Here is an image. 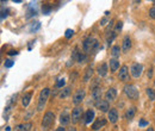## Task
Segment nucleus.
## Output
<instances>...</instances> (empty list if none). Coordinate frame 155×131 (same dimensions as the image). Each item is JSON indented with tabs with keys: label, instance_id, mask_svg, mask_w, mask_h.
Masks as SVG:
<instances>
[{
	"label": "nucleus",
	"instance_id": "f257e3e1",
	"mask_svg": "<svg viewBox=\"0 0 155 131\" xmlns=\"http://www.w3.org/2000/svg\"><path fill=\"white\" fill-rule=\"evenodd\" d=\"M98 47H99V42L93 37H87L82 42V48L86 54H92V52L97 50Z\"/></svg>",
	"mask_w": 155,
	"mask_h": 131
},
{
	"label": "nucleus",
	"instance_id": "f03ea898",
	"mask_svg": "<svg viewBox=\"0 0 155 131\" xmlns=\"http://www.w3.org/2000/svg\"><path fill=\"white\" fill-rule=\"evenodd\" d=\"M50 95V88L45 87L41 91V93H39V97H38V104H37V111L38 112H41V111H43L44 106L47 101H48V98Z\"/></svg>",
	"mask_w": 155,
	"mask_h": 131
},
{
	"label": "nucleus",
	"instance_id": "7ed1b4c3",
	"mask_svg": "<svg viewBox=\"0 0 155 131\" xmlns=\"http://www.w3.org/2000/svg\"><path fill=\"white\" fill-rule=\"evenodd\" d=\"M54 122H55V114H54V112H51V111L45 112L42 118V129L48 130L54 124Z\"/></svg>",
	"mask_w": 155,
	"mask_h": 131
},
{
	"label": "nucleus",
	"instance_id": "20e7f679",
	"mask_svg": "<svg viewBox=\"0 0 155 131\" xmlns=\"http://www.w3.org/2000/svg\"><path fill=\"white\" fill-rule=\"evenodd\" d=\"M124 93L131 100H137L138 95H140L138 89L136 88V86H134V85H125L124 86Z\"/></svg>",
	"mask_w": 155,
	"mask_h": 131
},
{
	"label": "nucleus",
	"instance_id": "39448f33",
	"mask_svg": "<svg viewBox=\"0 0 155 131\" xmlns=\"http://www.w3.org/2000/svg\"><path fill=\"white\" fill-rule=\"evenodd\" d=\"M130 73L134 77H140L141 75H142L143 73V66L141 64V63H137V62H135L131 64V67H130Z\"/></svg>",
	"mask_w": 155,
	"mask_h": 131
},
{
	"label": "nucleus",
	"instance_id": "423d86ee",
	"mask_svg": "<svg viewBox=\"0 0 155 131\" xmlns=\"http://www.w3.org/2000/svg\"><path fill=\"white\" fill-rule=\"evenodd\" d=\"M118 79L123 82H126V81L130 80L129 68H128V66H122V67H120V69L118 70Z\"/></svg>",
	"mask_w": 155,
	"mask_h": 131
},
{
	"label": "nucleus",
	"instance_id": "0eeeda50",
	"mask_svg": "<svg viewBox=\"0 0 155 131\" xmlns=\"http://www.w3.org/2000/svg\"><path fill=\"white\" fill-rule=\"evenodd\" d=\"M81 118H82V107H80L79 105H77V107L73 109V112H72V122H73V124L79 123Z\"/></svg>",
	"mask_w": 155,
	"mask_h": 131
},
{
	"label": "nucleus",
	"instance_id": "6e6552de",
	"mask_svg": "<svg viewBox=\"0 0 155 131\" xmlns=\"http://www.w3.org/2000/svg\"><path fill=\"white\" fill-rule=\"evenodd\" d=\"M85 95H86L85 89H78L75 92V94H74V97H73V104L74 105H80L84 101Z\"/></svg>",
	"mask_w": 155,
	"mask_h": 131
},
{
	"label": "nucleus",
	"instance_id": "1a4fd4ad",
	"mask_svg": "<svg viewBox=\"0 0 155 131\" xmlns=\"http://www.w3.org/2000/svg\"><path fill=\"white\" fill-rule=\"evenodd\" d=\"M110 101H107V100H99L97 101L96 104H94V106H96L99 111H102V112H109L110 111Z\"/></svg>",
	"mask_w": 155,
	"mask_h": 131
},
{
	"label": "nucleus",
	"instance_id": "9d476101",
	"mask_svg": "<svg viewBox=\"0 0 155 131\" xmlns=\"http://www.w3.org/2000/svg\"><path fill=\"white\" fill-rule=\"evenodd\" d=\"M60 123H61V125H68V124L72 122V114H69L68 113V111L67 110H65L63 112L60 114Z\"/></svg>",
	"mask_w": 155,
	"mask_h": 131
},
{
	"label": "nucleus",
	"instance_id": "9b49d317",
	"mask_svg": "<svg viewBox=\"0 0 155 131\" xmlns=\"http://www.w3.org/2000/svg\"><path fill=\"white\" fill-rule=\"evenodd\" d=\"M107 118H109V122L111 124H116L118 122V118H119L118 111L116 109H111L109 112H107Z\"/></svg>",
	"mask_w": 155,
	"mask_h": 131
},
{
	"label": "nucleus",
	"instance_id": "f8f14e48",
	"mask_svg": "<svg viewBox=\"0 0 155 131\" xmlns=\"http://www.w3.org/2000/svg\"><path fill=\"white\" fill-rule=\"evenodd\" d=\"M131 47H132L131 38H130V36H128V35H126V36L123 38V43H122V51H123V52H128V51H130Z\"/></svg>",
	"mask_w": 155,
	"mask_h": 131
},
{
	"label": "nucleus",
	"instance_id": "ddd939ff",
	"mask_svg": "<svg viewBox=\"0 0 155 131\" xmlns=\"http://www.w3.org/2000/svg\"><path fill=\"white\" fill-rule=\"evenodd\" d=\"M94 117H96V113H94V111H93V109H88L85 112V119H84V122H85V124L86 125H88V124H91L93 120H94Z\"/></svg>",
	"mask_w": 155,
	"mask_h": 131
},
{
	"label": "nucleus",
	"instance_id": "4468645a",
	"mask_svg": "<svg viewBox=\"0 0 155 131\" xmlns=\"http://www.w3.org/2000/svg\"><path fill=\"white\" fill-rule=\"evenodd\" d=\"M116 98H117V89L116 88L111 87V88L107 89V92L105 93V99L107 101H114Z\"/></svg>",
	"mask_w": 155,
	"mask_h": 131
},
{
	"label": "nucleus",
	"instance_id": "2eb2a0df",
	"mask_svg": "<svg viewBox=\"0 0 155 131\" xmlns=\"http://www.w3.org/2000/svg\"><path fill=\"white\" fill-rule=\"evenodd\" d=\"M102 95H103V92L100 87H96L92 89V100L94 101V104L99 100H102Z\"/></svg>",
	"mask_w": 155,
	"mask_h": 131
},
{
	"label": "nucleus",
	"instance_id": "dca6fc26",
	"mask_svg": "<svg viewBox=\"0 0 155 131\" xmlns=\"http://www.w3.org/2000/svg\"><path fill=\"white\" fill-rule=\"evenodd\" d=\"M109 67H110V70L112 71V73H114V71H117L120 67L119 64V61L117 60V57H111L110 61H109Z\"/></svg>",
	"mask_w": 155,
	"mask_h": 131
},
{
	"label": "nucleus",
	"instance_id": "f3484780",
	"mask_svg": "<svg viewBox=\"0 0 155 131\" xmlns=\"http://www.w3.org/2000/svg\"><path fill=\"white\" fill-rule=\"evenodd\" d=\"M93 67L92 66H88V67L86 68V70H85V74H84V76H82V81L84 82H88L90 80H92V77H93Z\"/></svg>",
	"mask_w": 155,
	"mask_h": 131
},
{
	"label": "nucleus",
	"instance_id": "a211bd4d",
	"mask_svg": "<svg viewBox=\"0 0 155 131\" xmlns=\"http://www.w3.org/2000/svg\"><path fill=\"white\" fill-rule=\"evenodd\" d=\"M105 124H106V120L104 119V118H99V119H97L92 124V129L93 130H100L102 128L105 126Z\"/></svg>",
	"mask_w": 155,
	"mask_h": 131
},
{
	"label": "nucleus",
	"instance_id": "6ab92c4d",
	"mask_svg": "<svg viewBox=\"0 0 155 131\" xmlns=\"http://www.w3.org/2000/svg\"><path fill=\"white\" fill-rule=\"evenodd\" d=\"M97 71H98V75H99V76L104 77V76L107 75V71H109V67H107L106 63H102V64H100L99 67H98Z\"/></svg>",
	"mask_w": 155,
	"mask_h": 131
},
{
	"label": "nucleus",
	"instance_id": "aec40b11",
	"mask_svg": "<svg viewBox=\"0 0 155 131\" xmlns=\"http://www.w3.org/2000/svg\"><path fill=\"white\" fill-rule=\"evenodd\" d=\"M31 98H32V92H28V93H25L22 98V105L24 107H28L29 104L31 101Z\"/></svg>",
	"mask_w": 155,
	"mask_h": 131
},
{
	"label": "nucleus",
	"instance_id": "412c9836",
	"mask_svg": "<svg viewBox=\"0 0 155 131\" xmlns=\"http://www.w3.org/2000/svg\"><path fill=\"white\" fill-rule=\"evenodd\" d=\"M135 114H136V107L135 106H130L129 109L126 110V112H125V118L128 120H131L132 118L135 117Z\"/></svg>",
	"mask_w": 155,
	"mask_h": 131
},
{
	"label": "nucleus",
	"instance_id": "4be33fe9",
	"mask_svg": "<svg viewBox=\"0 0 155 131\" xmlns=\"http://www.w3.org/2000/svg\"><path fill=\"white\" fill-rule=\"evenodd\" d=\"M72 93V88L68 86V87H63V89H61V92H60L59 97L61 98V99H66V98H68Z\"/></svg>",
	"mask_w": 155,
	"mask_h": 131
},
{
	"label": "nucleus",
	"instance_id": "5701e85b",
	"mask_svg": "<svg viewBox=\"0 0 155 131\" xmlns=\"http://www.w3.org/2000/svg\"><path fill=\"white\" fill-rule=\"evenodd\" d=\"M105 35H106V42H107V44H111V42H113V39L116 38V35H117V31L114 30V31H107V32H105Z\"/></svg>",
	"mask_w": 155,
	"mask_h": 131
},
{
	"label": "nucleus",
	"instance_id": "b1692460",
	"mask_svg": "<svg viewBox=\"0 0 155 131\" xmlns=\"http://www.w3.org/2000/svg\"><path fill=\"white\" fill-rule=\"evenodd\" d=\"M32 129V124L31 123H25V124H19L16 126V130L18 131H29Z\"/></svg>",
	"mask_w": 155,
	"mask_h": 131
},
{
	"label": "nucleus",
	"instance_id": "393cba45",
	"mask_svg": "<svg viewBox=\"0 0 155 131\" xmlns=\"http://www.w3.org/2000/svg\"><path fill=\"white\" fill-rule=\"evenodd\" d=\"M111 55L113 57H118L120 55V48L118 47V45H113V47L111 48Z\"/></svg>",
	"mask_w": 155,
	"mask_h": 131
},
{
	"label": "nucleus",
	"instance_id": "a878e982",
	"mask_svg": "<svg viewBox=\"0 0 155 131\" xmlns=\"http://www.w3.org/2000/svg\"><path fill=\"white\" fill-rule=\"evenodd\" d=\"M146 94H147V97L149 98V100H155V91L153 89V88H147L146 89Z\"/></svg>",
	"mask_w": 155,
	"mask_h": 131
},
{
	"label": "nucleus",
	"instance_id": "bb28decb",
	"mask_svg": "<svg viewBox=\"0 0 155 131\" xmlns=\"http://www.w3.org/2000/svg\"><path fill=\"white\" fill-rule=\"evenodd\" d=\"M39 29H41V23L36 22V23H33V24L30 26V32H36V31H38Z\"/></svg>",
	"mask_w": 155,
	"mask_h": 131
},
{
	"label": "nucleus",
	"instance_id": "cd10ccee",
	"mask_svg": "<svg viewBox=\"0 0 155 131\" xmlns=\"http://www.w3.org/2000/svg\"><path fill=\"white\" fill-rule=\"evenodd\" d=\"M86 60H87V56H86V54H82V52H79L77 61H78L79 63H82V62H85Z\"/></svg>",
	"mask_w": 155,
	"mask_h": 131
},
{
	"label": "nucleus",
	"instance_id": "c85d7f7f",
	"mask_svg": "<svg viewBox=\"0 0 155 131\" xmlns=\"http://www.w3.org/2000/svg\"><path fill=\"white\" fill-rule=\"evenodd\" d=\"M65 85H66V80H65V77H62V79H59L57 82H56V87H59V88H62V87H65Z\"/></svg>",
	"mask_w": 155,
	"mask_h": 131
},
{
	"label": "nucleus",
	"instance_id": "c756f323",
	"mask_svg": "<svg viewBox=\"0 0 155 131\" xmlns=\"http://www.w3.org/2000/svg\"><path fill=\"white\" fill-rule=\"evenodd\" d=\"M73 35H74V31L72 30V29H67L66 30V32H65V36H66V38H72L73 37Z\"/></svg>",
	"mask_w": 155,
	"mask_h": 131
},
{
	"label": "nucleus",
	"instance_id": "7c9ffc66",
	"mask_svg": "<svg viewBox=\"0 0 155 131\" xmlns=\"http://www.w3.org/2000/svg\"><path fill=\"white\" fill-rule=\"evenodd\" d=\"M13 64H15V61L10 60V58H9V60H6L5 63H4V66H5L6 68H11V67H13Z\"/></svg>",
	"mask_w": 155,
	"mask_h": 131
},
{
	"label": "nucleus",
	"instance_id": "2f4dec72",
	"mask_svg": "<svg viewBox=\"0 0 155 131\" xmlns=\"http://www.w3.org/2000/svg\"><path fill=\"white\" fill-rule=\"evenodd\" d=\"M42 10H43V15H49V13L51 12V7L50 6H47V5L43 6Z\"/></svg>",
	"mask_w": 155,
	"mask_h": 131
},
{
	"label": "nucleus",
	"instance_id": "473e14b6",
	"mask_svg": "<svg viewBox=\"0 0 155 131\" xmlns=\"http://www.w3.org/2000/svg\"><path fill=\"white\" fill-rule=\"evenodd\" d=\"M149 17H150V18H153L154 21H155V6L149 10Z\"/></svg>",
	"mask_w": 155,
	"mask_h": 131
},
{
	"label": "nucleus",
	"instance_id": "72a5a7b5",
	"mask_svg": "<svg viewBox=\"0 0 155 131\" xmlns=\"http://www.w3.org/2000/svg\"><path fill=\"white\" fill-rule=\"evenodd\" d=\"M5 17H7V11H5V9L1 10V21H4Z\"/></svg>",
	"mask_w": 155,
	"mask_h": 131
},
{
	"label": "nucleus",
	"instance_id": "f704fd0d",
	"mask_svg": "<svg viewBox=\"0 0 155 131\" xmlns=\"http://www.w3.org/2000/svg\"><path fill=\"white\" fill-rule=\"evenodd\" d=\"M123 28V22H118L117 23V28H116V31H120Z\"/></svg>",
	"mask_w": 155,
	"mask_h": 131
},
{
	"label": "nucleus",
	"instance_id": "c9c22d12",
	"mask_svg": "<svg viewBox=\"0 0 155 131\" xmlns=\"http://www.w3.org/2000/svg\"><path fill=\"white\" fill-rule=\"evenodd\" d=\"M138 125H140V126H147V125H148V122H146V120H143V119H141L140 123H138Z\"/></svg>",
	"mask_w": 155,
	"mask_h": 131
},
{
	"label": "nucleus",
	"instance_id": "e433bc0d",
	"mask_svg": "<svg viewBox=\"0 0 155 131\" xmlns=\"http://www.w3.org/2000/svg\"><path fill=\"white\" fill-rule=\"evenodd\" d=\"M106 23H107V18H103L102 21H100V23H99V24H100V26H105V25H106Z\"/></svg>",
	"mask_w": 155,
	"mask_h": 131
},
{
	"label": "nucleus",
	"instance_id": "4c0bfd02",
	"mask_svg": "<svg viewBox=\"0 0 155 131\" xmlns=\"http://www.w3.org/2000/svg\"><path fill=\"white\" fill-rule=\"evenodd\" d=\"M7 54L11 55V56H13V55H18V51H17V50H10Z\"/></svg>",
	"mask_w": 155,
	"mask_h": 131
},
{
	"label": "nucleus",
	"instance_id": "58836bf2",
	"mask_svg": "<svg viewBox=\"0 0 155 131\" xmlns=\"http://www.w3.org/2000/svg\"><path fill=\"white\" fill-rule=\"evenodd\" d=\"M153 70H154L153 68H149V70H148V74L147 75H148V77H149V79L153 76Z\"/></svg>",
	"mask_w": 155,
	"mask_h": 131
},
{
	"label": "nucleus",
	"instance_id": "ea45409f",
	"mask_svg": "<svg viewBox=\"0 0 155 131\" xmlns=\"http://www.w3.org/2000/svg\"><path fill=\"white\" fill-rule=\"evenodd\" d=\"M77 76H78V74L75 73V74H71V79H72V81H74V80H75V79H77Z\"/></svg>",
	"mask_w": 155,
	"mask_h": 131
},
{
	"label": "nucleus",
	"instance_id": "a19ab883",
	"mask_svg": "<svg viewBox=\"0 0 155 131\" xmlns=\"http://www.w3.org/2000/svg\"><path fill=\"white\" fill-rule=\"evenodd\" d=\"M63 126H65V125H61V126H60V128H57V129H56V130H57V131H65V130H66V129H65V128H63Z\"/></svg>",
	"mask_w": 155,
	"mask_h": 131
},
{
	"label": "nucleus",
	"instance_id": "79ce46f5",
	"mask_svg": "<svg viewBox=\"0 0 155 131\" xmlns=\"http://www.w3.org/2000/svg\"><path fill=\"white\" fill-rule=\"evenodd\" d=\"M13 1H15V3H22L23 0H13Z\"/></svg>",
	"mask_w": 155,
	"mask_h": 131
},
{
	"label": "nucleus",
	"instance_id": "37998d69",
	"mask_svg": "<svg viewBox=\"0 0 155 131\" xmlns=\"http://www.w3.org/2000/svg\"><path fill=\"white\" fill-rule=\"evenodd\" d=\"M5 1H7V0H1V3H5Z\"/></svg>",
	"mask_w": 155,
	"mask_h": 131
},
{
	"label": "nucleus",
	"instance_id": "c03bdc74",
	"mask_svg": "<svg viewBox=\"0 0 155 131\" xmlns=\"http://www.w3.org/2000/svg\"><path fill=\"white\" fill-rule=\"evenodd\" d=\"M154 86H155V80H154Z\"/></svg>",
	"mask_w": 155,
	"mask_h": 131
},
{
	"label": "nucleus",
	"instance_id": "a18cd8bd",
	"mask_svg": "<svg viewBox=\"0 0 155 131\" xmlns=\"http://www.w3.org/2000/svg\"><path fill=\"white\" fill-rule=\"evenodd\" d=\"M154 61H155V58H154Z\"/></svg>",
	"mask_w": 155,
	"mask_h": 131
},
{
	"label": "nucleus",
	"instance_id": "49530a36",
	"mask_svg": "<svg viewBox=\"0 0 155 131\" xmlns=\"http://www.w3.org/2000/svg\"><path fill=\"white\" fill-rule=\"evenodd\" d=\"M152 1H153V0H152Z\"/></svg>",
	"mask_w": 155,
	"mask_h": 131
}]
</instances>
